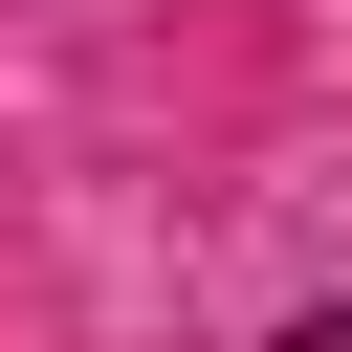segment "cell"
I'll return each mask as SVG.
<instances>
[{
  "label": "cell",
  "mask_w": 352,
  "mask_h": 352,
  "mask_svg": "<svg viewBox=\"0 0 352 352\" xmlns=\"http://www.w3.org/2000/svg\"><path fill=\"white\" fill-rule=\"evenodd\" d=\"M264 352H352V308H308V330H264Z\"/></svg>",
  "instance_id": "6da1fadb"
}]
</instances>
